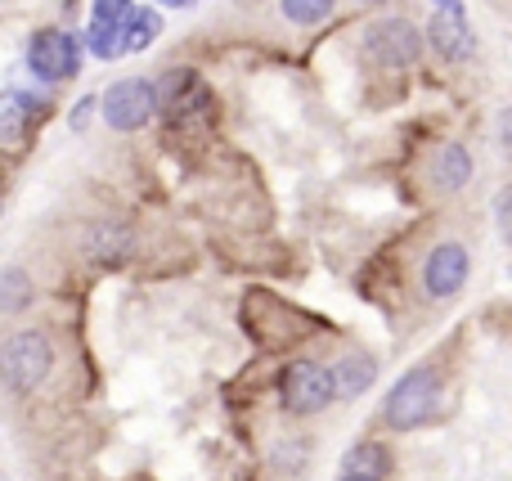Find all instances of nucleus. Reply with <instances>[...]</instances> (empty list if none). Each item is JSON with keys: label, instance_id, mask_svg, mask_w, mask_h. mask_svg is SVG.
I'll return each instance as SVG.
<instances>
[{"label": "nucleus", "instance_id": "21", "mask_svg": "<svg viewBox=\"0 0 512 481\" xmlns=\"http://www.w3.org/2000/svg\"><path fill=\"white\" fill-rule=\"evenodd\" d=\"M337 481H373V477H360V473H342Z\"/></svg>", "mask_w": 512, "mask_h": 481}, {"label": "nucleus", "instance_id": "6", "mask_svg": "<svg viewBox=\"0 0 512 481\" xmlns=\"http://www.w3.org/2000/svg\"><path fill=\"white\" fill-rule=\"evenodd\" d=\"M27 63H32V72H36V77H45V81L77 77V68H81V36L63 32V27H45V32H36L32 45H27Z\"/></svg>", "mask_w": 512, "mask_h": 481}, {"label": "nucleus", "instance_id": "17", "mask_svg": "<svg viewBox=\"0 0 512 481\" xmlns=\"http://www.w3.org/2000/svg\"><path fill=\"white\" fill-rule=\"evenodd\" d=\"M158 32H162V18L153 14V9H144V14L131 23V32H126V54H140Z\"/></svg>", "mask_w": 512, "mask_h": 481}, {"label": "nucleus", "instance_id": "12", "mask_svg": "<svg viewBox=\"0 0 512 481\" xmlns=\"http://www.w3.org/2000/svg\"><path fill=\"white\" fill-rule=\"evenodd\" d=\"M36 108L27 104V95H18V90H5V99H0V135H5L9 144H18V135H23V126L32 122Z\"/></svg>", "mask_w": 512, "mask_h": 481}, {"label": "nucleus", "instance_id": "3", "mask_svg": "<svg viewBox=\"0 0 512 481\" xmlns=\"http://www.w3.org/2000/svg\"><path fill=\"white\" fill-rule=\"evenodd\" d=\"M50 365H54V347L45 333L23 329L5 342V383L14 392H36L50 378Z\"/></svg>", "mask_w": 512, "mask_h": 481}, {"label": "nucleus", "instance_id": "15", "mask_svg": "<svg viewBox=\"0 0 512 481\" xmlns=\"http://www.w3.org/2000/svg\"><path fill=\"white\" fill-rule=\"evenodd\" d=\"M27 302H32V279H27L18 266H9L5 275H0V311L14 315V311H23Z\"/></svg>", "mask_w": 512, "mask_h": 481}, {"label": "nucleus", "instance_id": "4", "mask_svg": "<svg viewBox=\"0 0 512 481\" xmlns=\"http://www.w3.org/2000/svg\"><path fill=\"white\" fill-rule=\"evenodd\" d=\"M364 54L382 68H405L423 54V32H418L409 18H378L364 32Z\"/></svg>", "mask_w": 512, "mask_h": 481}, {"label": "nucleus", "instance_id": "14", "mask_svg": "<svg viewBox=\"0 0 512 481\" xmlns=\"http://www.w3.org/2000/svg\"><path fill=\"white\" fill-rule=\"evenodd\" d=\"M189 95H198L194 72H167V77L158 81V104L167 108V113H180Z\"/></svg>", "mask_w": 512, "mask_h": 481}, {"label": "nucleus", "instance_id": "19", "mask_svg": "<svg viewBox=\"0 0 512 481\" xmlns=\"http://www.w3.org/2000/svg\"><path fill=\"white\" fill-rule=\"evenodd\" d=\"M499 140H504L508 149H512V108H508L504 117H499Z\"/></svg>", "mask_w": 512, "mask_h": 481}, {"label": "nucleus", "instance_id": "23", "mask_svg": "<svg viewBox=\"0 0 512 481\" xmlns=\"http://www.w3.org/2000/svg\"><path fill=\"white\" fill-rule=\"evenodd\" d=\"M360 5H378V0H360Z\"/></svg>", "mask_w": 512, "mask_h": 481}, {"label": "nucleus", "instance_id": "13", "mask_svg": "<svg viewBox=\"0 0 512 481\" xmlns=\"http://www.w3.org/2000/svg\"><path fill=\"white\" fill-rule=\"evenodd\" d=\"M333 369H337V392L342 396L364 392V387L373 383V374H378V365H373L369 356H346L342 365H333Z\"/></svg>", "mask_w": 512, "mask_h": 481}, {"label": "nucleus", "instance_id": "22", "mask_svg": "<svg viewBox=\"0 0 512 481\" xmlns=\"http://www.w3.org/2000/svg\"><path fill=\"white\" fill-rule=\"evenodd\" d=\"M162 5H194V0H162Z\"/></svg>", "mask_w": 512, "mask_h": 481}, {"label": "nucleus", "instance_id": "11", "mask_svg": "<svg viewBox=\"0 0 512 481\" xmlns=\"http://www.w3.org/2000/svg\"><path fill=\"white\" fill-rule=\"evenodd\" d=\"M342 473H360V477H373V481H387L391 473V459L382 446H373V441H364V446H355L351 455H346V468Z\"/></svg>", "mask_w": 512, "mask_h": 481}, {"label": "nucleus", "instance_id": "18", "mask_svg": "<svg viewBox=\"0 0 512 481\" xmlns=\"http://www.w3.org/2000/svg\"><path fill=\"white\" fill-rule=\"evenodd\" d=\"M495 216H499V234L512 243V189H504V194L495 198Z\"/></svg>", "mask_w": 512, "mask_h": 481}, {"label": "nucleus", "instance_id": "10", "mask_svg": "<svg viewBox=\"0 0 512 481\" xmlns=\"http://www.w3.org/2000/svg\"><path fill=\"white\" fill-rule=\"evenodd\" d=\"M432 171H436V180H441V189H463V185L472 180V158H468V149H459V144H445V149L436 153Z\"/></svg>", "mask_w": 512, "mask_h": 481}, {"label": "nucleus", "instance_id": "1", "mask_svg": "<svg viewBox=\"0 0 512 481\" xmlns=\"http://www.w3.org/2000/svg\"><path fill=\"white\" fill-rule=\"evenodd\" d=\"M436 396H441V378H436V369L418 365V369H409L396 387H391L387 410L382 414H387V423L396 432H414V428H423V423L432 419Z\"/></svg>", "mask_w": 512, "mask_h": 481}, {"label": "nucleus", "instance_id": "7", "mask_svg": "<svg viewBox=\"0 0 512 481\" xmlns=\"http://www.w3.org/2000/svg\"><path fill=\"white\" fill-rule=\"evenodd\" d=\"M468 279V248L463 243H441L423 261V288L432 297H454Z\"/></svg>", "mask_w": 512, "mask_h": 481}, {"label": "nucleus", "instance_id": "2", "mask_svg": "<svg viewBox=\"0 0 512 481\" xmlns=\"http://www.w3.org/2000/svg\"><path fill=\"white\" fill-rule=\"evenodd\" d=\"M279 396H283V410L292 414H319L337 401V369L319 365V360H292L279 378Z\"/></svg>", "mask_w": 512, "mask_h": 481}, {"label": "nucleus", "instance_id": "16", "mask_svg": "<svg viewBox=\"0 0 512 481\" xmlns=\"http://www.w3.org/2000/svg\"><path fill=\"white\" fill-rule=\"evenodd\" d=\"M279 9H283V18H288V23L315 27V23H324V18L333 14V0H279Z\"/></svg>", "mask_w": 512, "mask_h": 481}, {"label": "nucleus", "instance_id": "9", "mask_svg": "<svg viewBox=\"0 0 512 481\" xmlns=\"http://www.w3.org/2000/svg\"><path fill=\"white\" fill-rule=\"evenodd\" d=\"M126 248H131V230H126V225H117V221H95L90 225L86 252L95 261H117V257H126Z\"/></svg>", "mask_w": 512, "mask_h": 481}, {"label": "nucleus", "instance_id": "20", "mask_svg": "<svg viewBox=\"0 0 512 481\" xmlns=\"http://www.w3.org/2000/svg\"><path fill=\"white\" fill-rule=\"evenodd\" d=\"M436 5H441L445 14H463V5H459V0H436Z\"/></svg>", "mask_w": 512, "mask_h": 481}, {"label": "nucleus", "instance_id": "8", "mask_svg": "<svg viewBox=\"0 0 512 481\" xmlns=\"http://www.w3.org/2000/svg\"><path fill=\"white\" fill-rule=\"evenodd\" d=\"M427 41H432V50H441L445 59H468L472 54V27L463 14H436L432 27H427Z\"/></svg>", "mask_w": 512, "mask_h": 481}, {"label": "nucleus", "instance_id": "5", "mask_svg": "<svg viewBox=\"0 0 512 481\" xmlns=\"http://www.w3.org/2000/svg\"><path fill=\"white\" fill-rule=\"evenodd\" d=\"M158 86L153 81H140V77H126V81H113L104 95V122L113 131H140L153 113H158Z\"/></svg>", "mask_w": 512, "mask_h": 481}]
</instances>
